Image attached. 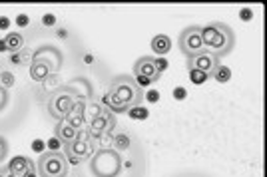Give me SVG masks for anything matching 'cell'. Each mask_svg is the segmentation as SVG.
Returning a JSON list of instances; mask_svg holds the SVG:
<instances>
[{
    "mask_svg": "<svg viewBox=\"0 0 267 177\" xmlns=\"http://www.w3.org/2000/svg\"><path fill=\"white\" fill-rule=\"evenodd\" d=\"M202 38L208 52L216 54L218 58L228 56L236 46V34L226 22H212L202 26Z\"/></svg>",
    "mask_w": 267,
    "mask_h": 177,
    "instance_id": "7a4b0ae2",
    "label": "cell"
},
{
    "mask_svg": "<svg viewBox=\"0 0 267 177\" xmlns=\"http://www.w3.org/2000/svg\"><path fill=\"white\" fill-rule=\"evenodd\" d=\"M38 177H68V160L60 152H44L36 162Z\"/></svg>",
    "mask_w": 267,
    "mask_h": 177,
    "instance_id": "5b68a950",
    "label": "cell"
},
{
    "mask_svg": "<svg viewBox=\"0 0 267 177\" xmlns=\"http://www.w3.org/2000/svg\"><path fill=\"white\" fill-rule=\"evenodd\" d=\"M56 22H58V20H56L54 14H44V16H42V24H44V26H56Z\"/></svg>",
    "mask_w": 267,
    "mask_h": 177,
    "instance_id": "d4e9b609",
    "label": "cell"
},
{
    "mask_svg": "<svg viewBox=\"0 0 267 177\" xmlns=\"http://www.w3.org/2000/svg\"><path fill=\"white\" fill-rule=\"evenodd\" d=\"M58 38H68V32H66L64 28H60V30H58Z\"/></svg>",
    "mask_w": 267,
    "mask_h": 177,
    "instance_id": "e575fe53",
    "label": "cell"
},
{
    "mask_svg": "<svg viewBox=\"0 0 267 177\" xmlns=\"http://www.w3.org/2000/svg\"><path fill=\"white\" fill-rule=\"evenodd\" d=\"M128 116H130L132 120H146V118H148V110L142 108V106H134V108L128 110Z\"/></svg>",
    "mask_w": 267,
    "mask_h": 177,
    "instance_id": "44dd1931",
    "label": "cell"
},
{
    "mask_svg": "<svg viewBox=\"0 0 267 177\" xmlns=\"http://www.w3.org/2000/svg\"><path fill=\"white\" fill-rule=\"evenodd\" d=\"M60 148H62V142H60V140H58L56 136L48 140V152H58Z\"/></svg>",
    "mask_w": 267,
    "mask_h": 177,
    "instance_id": "603a6c76",
    "label": "cell"
},
{
    "mask_svg": "<svg viewBox=\"0 0 267 177\" xmlns=\"http://www.w3.org/2000/svg\"><path fill=\"white\" fill-rule=\"evenodd\" d=\"M142 100H144V90L136 84V80L128 74L116 76L112 80L110 88H108V94L104 96V104L114 114L128 112L134 106H140Z\"/></svg>",
    "mask_w": 267,
    "mask_h": 177,
    "instance_id": "6da1fadb",
    "label": "cell"
},
{
    "mask_svg": "<svg viewBox=\"0 0 267 177\" xmlns=\"http://www.w3.org/2000/svg\"><path fill=\"white\" fill-rule=\"evenodd\" d=\"M4 42H6L8 52H12V54H18V52L24 48V36L18 34V32H10V34H6Z\"/></svg>",
    "mask_w": 267,
    "mask_h": 177,
    "instance_id": "5bb4252c",
    "label": "cell"
},
{
    "mask_svg": "<svg viewBox=\"0 0 267 177\" xmlns=\"http://www.w3.org/2000/svg\"><path fill=\"white\" fill-rule=\"evenodd\" d=\"M10 60H12V64H20V62H22L20 52H18V54H12V56H10Z\"/></svg>",
    "mask_w": 267,
    "mask_h": 177,
    "instance_id": "4dcf8cb0",
    "label": "cell"
},
{
    "mask_svg": "<svg viewBox=\"0 0 267 177\" xmlns=\"http://www.w3.org/2000/svg\"><path fill=\"white\" fill-rule=\"evenodd\" d=\"M212 78H214L216 82H220V84H226V82H230V78H232V70H230L228 66H218L216 72L212 74Z\"/></svg>",
    "mask_w": 267,
    "mask_h": 177,
    "instance_id": "ac0fdd59",
    "label": "cell"
},
{
    "mask_svg": "<svg viewBox=\"0 0 267 177\" xmlns=\"http://www.w3.org/2000/svg\"><path fill=\"white\" fill-rule=\"evenodd\" d=\"M186 96H188L186 88H176V90H174V98H176V100H186Z\"/></svg>",
    "mask_w": 267,
    "mask_h": 177,
    "instance_id": "f1b7e54d",
    "label": "cell"
},
{
    "mask_svg": "<svg viewBox=\"0 0 267 177\" xmlns=\"http://www.w3.org/2000/svg\"><path fill=\"white\" fill-rule=\"evenodd\" d=\"M90 172L94 177H118L122 172V158L112 148H100L90 158Z\"/></svg>",
    "mask_w": 267,
    "mask_h": 177,
    "instance_id": "3957f363",
    "label": "cell"
},
{
    "mask_svg": "<svg viewBox=\"0 0 267 177\" xmlns=\"http://www.w3.org/2000/svg\"><path fill=\"white\" fill-rule=\"evenodd\" d=\"M130 142H132V138H130L126 132H120V134H116V136L112 138V144H114L112 150H116V152H128V150L132 148Z\"/></svg>",
    "mask_w": 267,
    "mask_h": 177,
    "instance_id": "2e32d148",
    "label": "cell"
},
{
    "mask_svg": "<svg viewBox=\"0 0 267 177\" xmlns=\"http://www.w3.org/2000/svg\"><path fill=\"white\" fill-rule=\"evenodd\" d=\"M34 168V164H32V160H28V158H24V156H16V158H12L10 162H8V166H6V172L8 174H14V176H24L28 170H32Z\"/></svg>",
    "mask_w": 267,
    "mask_h": 177,
    "instance_id": "7c38bea8",
    "label": "cell"
},
{
    "mask_svg": "<svg viewBox=\"0 0 267 177\" xmlns=\"http://www.w3.org/2000/svg\"><path fill=\"white\" fill-rule=\"evenodd\" d=\"M178 46L182 50L184 56L188 58H194L202 52H206V46H204V38H202V26H188L182 30L180 38H178Z\"/></svg>",
    "mask_w": 267,
    "mask_h": 177,
    "instance_id": "8992f818",
    "label": "cell"
},
{
    "mask_svg": "<svg viewBox=\"0 0 267 177\" xmlns=\"http://www.w3.org/2000/svg\"><path fill=\"white\" fill-rule=\"evenodd\" d=\"M112 126H114V116H112V112L110 114H102V116H98V118H92V124H90V136L94 138V140H100L104 134H108L110 130H112Z\"/></svg>",
    "mask_w": 267,
    "mask_h": 177,
    "instance_id": "30bf717a",
    "label": "cell"
},
{
    "mask_svg": "<svg viewBox=\"0 0 267 177\" xmlns=\"http://www.w3.org/2000/svg\"><path fill=\"white\" fill-rule=\"evenodd\" d=\"M150 46H152V50H154L158 56H162V58H164V56L172 50V38H170V36H166V34H156V36L152 38Z\"/></svg>",
    "mask_w": 267,
    "mask_h": 177,
    "instance_id": "4fadbf2b",
    "label": "cell"
},
{
    "mask_svg": "<svg viewBox=\"0 0 267 177\" xmlns=\"http://www.w3.org/2000/svg\"><path fill=\"white\" fill-rule=\"evenodd\" d=\"M6 177H22V176H14V174H6Z\"/></svg>",
    "mask_w": 267,
    "mask_h": 177,
    "instance_id": "8d00e7d4",
    "label": "cell"
},
{
    "mask_svg": "<svg viewBox=\"0 0 267 177\" xmlns=\"http://www.w3.org/2000/svg\"><path fill=\"white\" fill-rule=\"evenodd\" d=\"M134 80H136V84L140 86V88H150L154 82L152 80H148V78H144V76H134Z\"/></svg>",
    "mask_w": 267,
    "mask_h": 177,
    "instance_id": "cb8c5ba5",
    "label": "cell"
},
{
    "mask_svg": "<svg viewBox=\"0 0 267 177\" xmlns=\"http://www.w3.org/2000/svg\"><path fill=\"white\" fill-rule=\"evenodd\" d=\"M64 152L66 154H72L76 160H80V162H86V160H90L92 156H94V138L88 134V132H78V136H76V140L72 142V144H68V146H64Z\"/></svg>",
    "mask_w": 267,
    "mask_h": 177,
    "instance_id": "52a82bcc",
    "label": "cell"
},
{
    "mask_svg": "<svg viewBox=\"0 0 267 177\" xmlns=\"http://www.w3.org/2000/svg\"><path fill=\"white\" fill-rule=\"evenodd\" d=\"M218 66H222V58H218L216 54H212L208 50L194 58H188V68H196V70L204 72L208 78H212V74L216 72Z\"/></svg>",
    "mask_w": 267,
    "mask_h": 177,
    "instance_id": "ba28073f",
    "label": "cell"
},
{
    "mask_svg": "<svg viewBox=\"0 0 267 177\" xmlns=\"http://www.w3.org/2000/svg\"><path fill=\"white\" fill-rule=\"evenodd\" d=\"M240 16H242L244 22H250V20L254 18V12H252V8H244V10L240 12Z\"/></svg>",
    "mask_w": 267,
    "mask_h": 177,
    "instance_id": "83f0119b",
    "label": "cell"
},
{
    "mask_svg": "<svg viewBox=\"0 0 267 177\" xmlns=\"http://www.w3.org/2000/svg\"><path fill=\"white\" fill-rule=\"evenodd\" d=\"M158 96H160L158 92H150V94H148V100H150V102H156V100H158Z\"/></svg>",
    "mask_w": 267,
    "mask_h": 177,
    "instance_id": "1f68e13d",
    "label": "cell"
},
{
    "mask_svg": "<svg viewBox=\"0 0 267 177\" xmlns=\"http://www.w3.org/2000/svg\"><path fill=\"white\" fill-rule=\"evenodd\" d=\"M6 154H8V144H6L4 138H0V162H4Z\"/></svg>",
    "mask_w": 267,
    "mask_h": 177,
    "instance_id": "4316f807",
    "label": "cell"
},
{
    "mask_svg": "<svg viewBox=\"0 0 267 177\" xmlns=\"http://www.w3.org/2000/svg\"><path fill=\"white\" fill-rule=\"evenodd\" d=\"M78 132L80 130H76L72 124H68L66 120H62V122H56V128H54V136L62 142V146H68V144H72L74 140H76V136H78Z\"/></svg>",
    "mask_w": 267,
    "mask_h": 177,
    "instance_id": "8fae6325",
    "label": "cell"
},
{
    "mask_svg": "<svg viewBox=\"0 0 267 177\" xmlns=\"http://www.w3.org/2000/svg\"><path fill=\"white\" fill-rule=\"evenodd\" d=\"M154 60H156L154 56H142V58H138L134 62V70H132L134 76H144V78H148L152 82H158L162 74L156 70V62Z\"/></svg>",
    "mask_w": 267,
    "mask_h": 177,
    "instance_id": "9c48e42d",
    "label": "cell"
},
{
    "mask_svg": "<svg viewBox=\"0 0 267 177\" xmlns=\"http://www.w3.org/2000/svg\"><path fill=\"white\" fill-rule=\"evenodd\" d=\"M154 62H156V70H158L160 74H164V72L168 70V66H170V64H168V60H166V58H162V56H158Z\"/></svg>",
    "mask_w": 267,
    "mask_h": 177,
    "instance_id": "7402d4cb",
    "label": "cell"
},
{
    "mask_svg": "<svg viewBox=\"0 0 267 177\" xmlns=\"http://www.w3.org/2000/svg\"><path fill=\"white\" fill-rule=\"evenodd\" d=\"M22 177H36V170H34V168H32V170H28V172H26Z\"/></svg>",
    "mask_w": 267,
    "mask_h": 177,
    "instance_id": "836d02e7",
    "label": "cell"
},
{
    "mask_svg": "<svg viewBox=\"0 0 267 177\" xmlns=\"http://www.w3.org/2000/svg\"><path fill=\"white\" fill-rule=\"evenodd\" d=\"M14 82H16V78H14V74H12V72H0V86H2L4 90L12 88V86H14Z\"/></svg>",
    "mask_w": 267,
    "mask_h": 177,
    "instance_id": "ffe728a7",
    "label": "cell"
},
{
    "mask_svg": "<svg viewBox=\"0 0 267 177\" xmlns=\"http://www.w3.org/2000/svg\"><path fill=\"white\" fill-rule=\"evenodd\" d=\"M8 24H10V22H8V18H4V16H2V18H0V28H8Z\"/></svg>",
    "mask_w": 267,
    "mask_h": 177,
    "instance_id": "d6a6232c",
    "label": "cell"
},
{
    "mask_svg": "<svg viewBox=\"0 0 267 177\" xmlns=\"http://www.w3.org/2000/svg\"><path fill=\"white\" fill-rule=\"evenodd\" d=\"M82 120H84V104L78 100V104H76V106L72 108V112L68 114L66 122H68V124H72V126L78 130V128L82 126Z\"/></svg>",
    "mask_w": 267,
    "mask_h": 177,
    "instance_id": "9a60e30c",
    "label": "cell"
},
{
    "mask_svg": "<svg viewBox=\"0 0 267 177\" xmlns=\"http://www.w3.org/2000/svg\"><path fill=\"white\" fill-rule=\"evenodd\" d=\"M6 106H8V92L0 86V112H2Z\"/></svg>",
    "mask_w": 267,
    "mask_h": 177,
    "instance_id": "484cf974",
    "label": "cell"
},
{
    "mask_svg": "<svg viewBox=\"0 0 267 177\" xmlns=\"http://www.w3.org/2000/svg\"><path fill=\"white\" fill-rule=\"evenodd\" d=\"M190 80H192V84L202 86V84H206V82H208V76H206L204 72L196 70V68H190Z\"/></svg>",
    "mask_w": 267,
    "mask_h": 177,
    "instance_id": "d6986e66",
    "label": "cell"
},
{
    "mask_svg": "<svg viewBox=\"0 0 267 177\" xmlns=\"http://www.w3.org/2000/svg\"><path fill=\"white\" fill-rule=\"evenodd\" d=\"M76 104H78V92L74 88H60L48 100V114L56 122H62L68 118V114Z\"/></svg>",
    "mask_w": 267,
    "mask_h": 177,
    "instance_id": "277c9868",
    "label": "cell"
},
{
    "mask_svg": "<svg viewBox=\"0 0 267 177\" xmlns=\"http://www.w3.org/2000/svg\"><path fill=\"white\" fill-rule=\"evenodd\" d=\"M0 52H8V48H6V42H4V40H0Z\"/></svg>",
    "mask_w": 267,
    "mask_h": 177,
    "instance_id": "d590c367",
    "label": "cell"
},
{
    "mask_svg": "<svg viewBox=\"0 0 267 177\" xmlns=\"http://www.w3.org/2000/svg\"><path fill=\"white\" fill-rule=\"evenodd\" d=\"M50 68H48V64H42V62H36L32 68H30V76H32V80H36V82H42V80H46L48 76H50Z\"/></svg>",
    "mask_w": 267,
    "mask_h": 177,
    "instance_id": "e0dca14e",
    "label": "cell"
},
{
    "mask_svg": "<svg viewBox=\"0 0 267 177\" xmlns=\"http://www.w3.org/2000/svg\"><path fill=\"white\" fill-rule=\"evenodd\" d=\"M28 22H30V20H28L26 14H20V16L16 18V24H18V26H28Z\"/></svg>",
    "mask_w": 267,
    "mask_h": 177,
    "instance_id": "f546056e",
    "label": "cell"
}]
</instances>
